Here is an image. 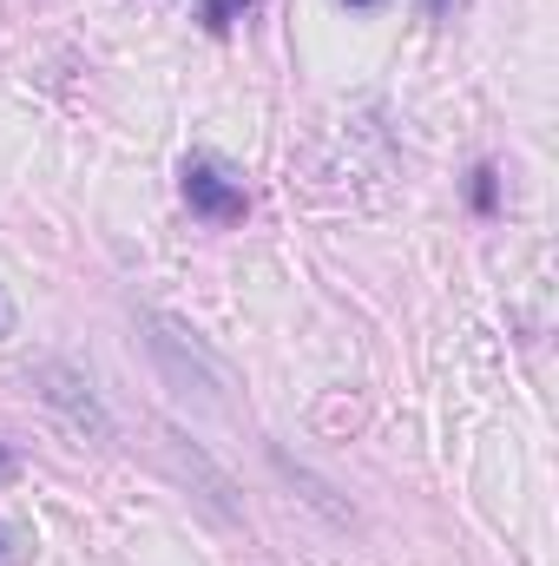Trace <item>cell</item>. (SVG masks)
Listing matches in <instances>:
<instances>
[{"mask_svg": "<svg viewBox=\"0 0 559 566\" xmlns=\"http://www.w3.org/2000/svg\"><path fill=\"white\" fill-rule=\"evenodd\" d=\"M467 205H474L481 218H494V211H500V171H494V165H474V185H467Z\"/></svg>", "mask_w": 559, "mask_h": 566, "instance_id": "3957f363", "label": "cell"}, {"mask_svg": "<svg viewBox=\"0 0 559 566\" xmlns=\"http://www.w3.org/2000/svg\"><path fill=\"white\" fill-rule=\"evenodd\" d=\"M7 474H13V448H0V481H7Z\"/></svg>", "mask_w": 559, "mask_h": 566, "instance_id": "52a82bcc", "label": "cell"}, {"mask_svg": "<svg viewBox=\"0 0 559 566\" xmlns=\"http://www.w3.org/2000/svg\"><path fill=\"white\" fill-rule=\"evenodd\" d=\"M33 560V534L20 521H0V566H27Z\"/></svg>", "mask_w": 559, "mask_h": 566, "instance_id": "5b68a950", "label": "cell"}, {"mask_svg": "<svg viewBox=\"0 0 559 566\" xmlns=\"http://www.w3.org/2000/svg\"><path fill=\"white\" fill-rule=\"evenodd\" d=\"M251 7H257V0H204V7H198V20H204L211 33H231V27H238Z\"/></svg>", "mask_w": 559, "mask_h": 566, "instance_id": "277c9868", "label": "cell"}, {"mask_svg": "<svg viewBox=\"0 0 559 566\" xmlns=\"http://www.w3.org/2000/svg\"><path fill=\"white\" fill-rule=\"evenodd\" d=\"M349 7H356V13H369V7H382V0H349Z\"/></svg>", "mask_w": 559, "mask_h": 566, "instance_id": "ba28073f", "label": "cell"}, {"mask_svg": "<svg viewBox=\"0 0 559 566\" xmlns=\"http://www.w3.org/2000/svg\"><path fill=\"white\" fill-rule=\"evenodd\" d=\"M27 382H33V396H40L46 409H60V416L80 428V434H93V441H113V416H106L99 389H93V382H86L73 363L46 356V363H33V369H27Z\"/></svg>", "mask_w": 559, "mask_h": 566, "instance_id": "6da1fadb", "label": "cell"}, {"mask_svg": "<svg viewBox=\"0 0 559 566\" xmlns=\"http://www.w3.org/2000/svg\"><path fill=\"white\" fill-rule=\"evenodd\" d=\"M7 329H13V303L0 296V336H7Z\"/></svg>", "mask_w": 559, "mask_h": 566, "instance_id": "8992f818", "label": "cell"}, {"mask_svg": "<svg viewBox=\"0 0 559 566\" xmlns=\"http://www.w3.org/2000/svg\"><path fill=\"white\" fill-rule=\"evenodd\" d=\"M184 205L198 211V218H211V224H238L244 211H251V198H244V178H231L218 158H184Z\"/></svg>", "mask_w": 559, "mask_h": 566, "instance_id": "7a4b0ae2", "label": "cell"}]
</instances>
